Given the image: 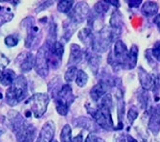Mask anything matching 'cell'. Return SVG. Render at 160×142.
Masks as SVG:
<instances>
[{
    "instance_id": "obj_1",
    "label": "cell",
    "mask_w": 160,
    "mask_h": 142,
    "mask_svg": "<svg viewBox=\"0 0 160 142\" xmlns=\"http://www.w3.org/2000/svg\"><path fill=\"white\" fill-rule=\"evenodd\" d=\"M9 125L16 134L18 142H34L36 128L19 114L18 111L11 110L8 114Z\"/></svg>"
},
{
    "instance_id": "obj_2",
    "label": "cell",
    "mask_w": 160,
    "mask_h": 142,
    "mask_svg": "<svg viewBox=\"0 0 160 142\" xmlns=\"http://www.w3.org/2000/svg\"><path fill=\"white\" fill-rule=\"evenodd\" d=\"M113 107V102L110 94H106L101 99L100 105L97 109H92V111H88L96 123L106 131L115 130L113 125V120L111 117V109Z\"/></svg>"
},
{
    "instance_id": "obj_3",
    "label": "cell",
    "mask_w": 160,
    "mask_h": 142,
    "mask_svg": "<svg viewBox=\"0 0 160 142\" xmlns=\"http://www.w3.org/2000/svg\"><path fill=\"white\" fill-rule=\"evenodd\" d=\"M28 93V84L24 76H18L6 90V103L14 107L23 101Z\"/></svg>"
},
{
    "instance_id": "obj_4",
    "label": "cell",
    "mask_w": 160,
    "mask_h": 142,
    "mask_svg": "<svg viewBox=\"0 0 160 142\" xmlns=\"http://www.w3.org/2000/svg\"><path fill=\"white\" fill-rule=\"evenodd\" d=\"M53 97L55 98L57 111L59 112V114L65 116L68 113L71 104L75 100V95L73 94L71 87L69 84H64L53 95Z\"/></svg>"
},
{
    "instance_id": "obj_5",
    "label": "cell",
    "mask_w": 160,
    "mask_h": 142,
    "mask_svg": "<svg viewBox=\"0 0 160 142\" xmlns=\"http://www.w3.org/2000/svg\"><path fill=\"white\" fill-rule=\"evenodd\" d=\"M49 101L50 98L47 93H35L25 103V105L28 107V111L26 112V115L33 113L36 118L42 117L47 110Z\"/></svg>"
},
{
    "instance_id": "obj_6",
    "label": "cell",
    "mask_w": 160,
    "mask_h": 142,
    "mask_svg": "<svg viewBox=\"0 0 160 142\" xmlns=\"http://www.w3.org/2000/svg\"><path fill=\"white\" fill-rule=\"evenodd\" d=\"M36 72L44 78L48 75L49 72V62H48V48L47 44L42 46L38 49L37 56L35 58V64H34Z\"/></svg>"
},
{
    "instance_id": "obj_7",
    "label": "cell",
    "mask_w": 160,
    "mask_h": 142,
    "mask_svg": "<svg viewBox=\"0 0 160 142\" xmlns=\"http://www.w3.org/2000/svg\"><path fill=\"white\" fill-rule=\"evenodd\" d=\"M47 48H48V62L49 66L56 69L61 65L62 61V56L64 53V47L60 41H56L54 43H48L47 42Z\"/></svg>"
},
{
    "instance_id": "obj_8",
    "label": "cell",
    "mask_w": 160,
    "mask_h": 142,
    "mask_svg": "<svg viewBox=\"0 0 160 142\" xmlns=\"http://www.w3.org/2000/svg\"><path fill=\"white\" fill-rule=\"evenodd\" d=\"M89 6L86 2H79L77 5L69 12L68 19L76 25L83 22L84 19L88 18Z\"/></svg>"
},
{
    "instance_id": "obj_9",
    "label": "cell",
    "mask_w": 160,
    "mask_h": 142,
    "mask_svg": "<svg viewBox=\"0 0 160 142\" xmlns=\"http://www.w3.org/2000/svg\"><path fill=\"white\" fill-rule=\"evenodd\" d=\"M22 26L26 28V31H27V36L25 38V46L27 48H30L33 45L35 39L37 38L39 28L37 25H35V20L33 18H25L22 21Z\"/></svg>"
},
{
    "instance_id": "obj_10",
    "label": "cell",
    "mask_w": 160,
    "mask_h": 142,
    "mask_svg": "<svg viewBox=\"0 0 160 142\" xmlns=\"http://www.w3.org/2000/svg\"><path fill=\"white\" fill-rule=\"evenodd\" d=\"M17 63L22 72H29L34 67L35 57L31 52H24L17 58Z\"/></svg>"
},
{
    "instance_id": "obj_11",
    "label": "cell",
    "mask_w": 160,
    "mask_h": 142,
    "mask_svg": "<svg viewBox=\"0 0 160 142\" xmlns=\"http://www.w3.org/2000/svg\"><path fill=\"white\" fill-rule=\"evenodd\" d=\"M55 129L56 128L54 122H46L41 128L36 142H53V138L55 136Z\"/></svg>"
},
{
    "instance_id": "obj_12",
    "label": "cell",
    "mask_w": 160,
    "mask_h": 142,
    "mask_svg": "<svg viewBox=\"0 0 160 142\" xmlns=\"http://www.w3.org/2000/svg\"><path fill=\"white\" fill-rule=\"evenodd\" d=\"M111 84L106 81H101L96 86H94L90 90V97L94 102H99L106 94H108V88Z\"/></svg>"
},
{
    "instance_id": "obj_13",
    "label": "cell",
    "mask_w": 160,
    "mask_h": 142,
    "mask_svg": "<svg viewBox=\"0 0 160 142\" xmlns=\"http://www.w3.org/2000/svg\"><path fill=\"white\" fill-rule=\"evenodd\" d=\"M149 129L154 135H157L160 132V105L155 106L152 110L149 120Z\"/></svg>"
},
{
    "instance_id": "obj_14",
    "label": "cell",
    "mask_w": 160,
    "mask_h": 142,
    "mask_svg": "<svg viewBox=\"0 0 160 142\" xmlns=\"http://www.w3.org/2000/svg\"><path fill=\"white\" fill-rule=\"evenodd\" d=\"M138 77L140 84L144 90H151L153 89L154 84V77L151 74H149L146 70H144L142 67H139L138 69Z\"/></svg>"
},
{
    "instance_id": "obj_15",
    "label": "cell",
    "mask_w": 160,
    "mask_h": 142,
    "mask_svg": "<svg viewBox=\"0 0 160 142\" xmlns=\"http://www.w3.org/2000/svg\"><path fill=\"white\" fill-rule=\"evenodd\" d=\"M83 53L82 48L78 44H71L70 46V56L68 59V65L70 66H76V64L80 63L83 58Z\"/></svg>"
},
{
    "instance_id": "obj_16",
    "label": "cell",
    "mask_w": 160,
    "mask_h": 142,
    "mask_svg": "<svg viewBox=\"0 0 160 142\" xmlns=\"http://www.w3.org/2000/svg\"><path fill=\"white\" fill-rule=\"evenodd\" d=\"M138 53H139V49L136 45H132L130 47V50L128 51V54L127 57L125 68L133 69L136 66L137 60H138Z\"/></svg>"
},
{
    "instance_id": "obj_17",
    "label": "cell",
    "mask_w": 160,
    "mask_h": 142,
    "mask_svg": "<svg viewBox=\"0 0 160 142\" xmlns=\"http://www.w3.org/2000/svg\"><path fill=\"white\" fill-rule=\"evenodd\" d=\"M16 72L12 69L2 70L1 75H0V84L4 87H10L11 84L16 80Z\"/></svg>"
},
{
    "instance_id": "obj_18",
    "label": "cell",
    "mask_w": 160,
    "mask_h": 142,
    "mask_svg": "<svg viewBox=\"0 0 160 142\" xmlns=\"http://www.w3.org/2000/svg\"><path fill=\"white\" fill-rule=\"evenodd\" d=\"M158 9H159V5L156 2L148 1L143 4L141 12L145 17L150 18V17H153L156 15L158 13Z\"/></svg>"
},
{
    "instance_id": "obj_19",
    "label": "cell",
    "mask_w": 160,
    "mask_h": 142,
    "mask_svg": "<svg viewBox=\"0 0 160 142\" xmlns=\"http://www.w3.org/2000/svg\"><path fill=\"white\" fill-rule=\"evenodd\" d=\"M110 29L112 30H116V31H122V26H123V18L121 13L116 10L113 12V13L111 15L110 18Z\"/></svg>"
},
{
    "instance_id": "obj_20",
    "label": "cell",
    "mask_w": 160,
    "mask_h": 142,
    "mask_svg": "<svg viewBox=\"0 0 160 142\" xmlns=\"http://www.w3.org/2000/svg\"><path fill=\"white\" fill-rule=\"evenodd\" d=\"M86 59L88 62L89 67L91 68V71L96 75L99 71V65L101 62V57L99 55L91 54V53H86Z\"/></svg>"
},
{
    "instance_id": "obj_21",
    "label": "cell",
    "mask_w": 160,
    "mask_h": 142,
    "mask_svg": "<svg viewBox=\"0 0 160 142\" xmlns=\"http://www.w3.org/2000/svg\"><path fill=\"white\" fill-rule=\"evenodd\" d=\"M80 40L85 45H91L92 42V38H93V33L91 28L89 27H85L82 31H80L79 35H78Z\"/></svg>"
},
{
    "instance_id": "obj_22",
    "label": "cell",
    "mask_w": 160,
    "mask_h": 142,
    "mask_svg": "<svg viewBox=\"0 0 160 142\" xmlns=\"http://www.w3.org/2000/svg\"><path fill=\"white\" fill-rule=\"evenodd\" d=\"M13 18V13L8 7L0 6V26L11 21Z\"/></svg>"
},
{
    "instance_id": "obj_23",
    "label": "cell",
    "mask_w": 160,
    "mask_h": 142,
    "mask_svg": "<svg viewBox=\"0 0 160 142\" xmlns=\"http://www.w3.org/2000/svg\"><path fill=\"white\" fill-rule=\"evenodd\" d=\"M109 4L107 2V1H100V2H97L94 6V13L95 15L97 16H104L105 13L108 11V8H109Z\"/></svg>"
},
{
    "instance_id": "obj_24",
    "label": "cell",
    "mask_w": 160,
    "mask_h": 142,
    "mask_svg": "<svg viewBox=\"0 0 160 142\" xmlns=\"http://www.w3.org/2000/svg\"><path fill=\"white\" fill-rule=\"evenodd\" d=\"M77 26H78V25L74 24L73 22H71L69 19H68L67 21L64 22V25H63V29H64L63 38H65L66 41L71 38L72 35H73V33H74V31H75V29H76V27H77Z\"/></svg>"
},
{
    "instance_id": "obj_25",
    "label": "cell",
    "mask_w": 160,
    "mask_h": 142,
    "mask_svg": "<svg viewBox=\"0 0 160 142\" xmlns=\"http://www.w3.org/2000/svg\"><path fill=\"white\" fill-rule=\"evenodd\" d=\"M88 82V76L82 70H78L76 74V84L80 88L84 87Z\"/></svg>"
},
{
    "instance_id": "obj_26",
    "label": "cell",
    "mask_w": 160,
    "mask_h": 142,
    "mask_svg": "<svg viewBox=\"0 0 160 142\" xmlns=\"http://www.w3.org/2000/svg\"><path fill=\"white\" fill-rule=\"evenodd\" d=\"M71 135H72L71 127L68 124L64 125L61 133V142H72Z\"/></svg>"
},
{
    "instance_id": "obj_27",
    "label": "cell",
    "mask_w": 160,
    "mask_h": 142,
    "mask_svg": "<svg viewBox=\"0 0 160 142\" xmlns=\"http://www.w3.org/2000/svg\"><path fill=\"white\" fill-rule=\"evenodd\" d=\"M73 5H74V1H60L58 3V10L61 13H67L72 10Z\"/></svg>"
},
{
    "instance_id": "obj_28",
    "label": "cell",
    "mask_w": 160,
    "mask_h": 142,
    "mask_svg": "<svg viewBox=\"0 0 160 142\" xmlns=\"http://www.w3.org/2000/svg\"><path fill=\"white\" fill-rule=\"evenodd\" d=\"M77 66H69L67 68V70L65 71L64 74V80L67 83H70L73 81L76 78V74H77Z\"/></svg>"
},
{
    "instance_id": "obj_29",
    "label": "cell",
    "mask_w": 160,
    "mask_h": 142,
    "mask_svg": "<svg viewBox=\"0 0 160 142\" xmlns=\"http://www.w3.org/2000/svg\"><path fill=\"white\" fill-rule=\"evenodd\" d=\"M4 42L8 47H14L18 44V38L14 35H10L5 38Z\"/></svg>"
},
{
    "instance_id": "obj_30",
    "label": "cell",
    "mask_w": 160,
    "mask_h": 142,
    "mask_svg": "<svg viewBox=\"0 0 160 142\" xmlns=\"http://www.w3.org/2000/svg\"><path fill=\"white\" fill-rule=\"evenodd\" d=\"M137 117H138V111H137V109L135 108H130L128 109V120L129 124L132 125L135 121V119Z\"/></svg>"
},
{
    "instance_id": "obj_31",
    "label": "cell",
    "mask_w": 160,
    "mask_h": 142,
    "mask_svg": "<svg viewBox=\"0 0 160 142\" xmlns=\"http://www.w3.org/2000/svg\"><path fill=\"white\" fill-rule=\"evenodd\" d=\"M151 52L153 58L157 60L158 62H160V42L159 41L154 44V47L152 49H151Z\"/></svg>"
},
{
    "instance_id": "obj_32",
    "label": "cell",
    "mask_w": 160,
    "mask_h": 142,
    "mask_svg": "<svg viewBox=\"0 0 160 142\" xmlns=\"http://www.w3.org/2000/svg\"><path fill=\"white\" fill-rule=\"evenodd\" d=\"M114 142H126V136L123 133H117L114 135Z\"/></svg>"
},
{
    "instance_id": "obj_33",
    "label": "cell",
    "mask_w": 160,
    "mask_h": 142,
    "mask_svg": "<svg viewBox=\"0 0 160 142\" xmlns=\"http://www.w3.org/2000/svg\"><path fill=\"white\" fill-rule=\"evenodd\" d=\"M99 141V138L96 134H89L88 135L86 136L85 138V141L84 142H98Z\"/></svg>"
},
{
    "instance_id": "obj_34",
    "label": "cell",
    "mask_w": 160,
    "mask_h": 142,
    "mask_svg": "<svg viewBox=\"0 0 160 142\" xmlns=\"http://www.w3.org/2000/svg\"><path fill=\"white\" fill-rule=\"evenodd\" d=\"M142 4V1L141 0H134V1H130V2H128V5H129V7L130 8H138L140 5Z\"/></svg>"
},
{
    "instance_id": "obj_35",
    "label": "cell",
    "mask_w": 160,
    "mask_h": 142,
    "mask_svg": "<svg viewBox=\"0 0 160 142\" xmlns=\"http://www.w3.org/2000/svg\"><path fill=\"white\" fill-rule=\"evenodd\" d=\"M52 4H53V2H43L42 5L38 7L39 10H38L37 13H38V12H40V11H42V10H44V9H47V8H48L49 6H51Z\"/></svg>"
},
{
    "instance_id": "obj_36",
    "label": "cell",
    "mask_w": 160,
    "mask_h": 142,
    "mask_svg": "<svg viewBox=\"0 0 160 142\" xmlns=\"http://www.w3.org/2000/svg\"><path fill=\"white\" fill-rule=\"evenodd\" d=\"M153 22H154V24L156 25L157 29L160 31V15H157V16L153 18Z\"/></svg>"
},
{
    "instance_id": "obj_37",
    "label": "cell",
    "mask_w": 160,
    "mask_h": 142,
    "mask_svg": "<svg viewBox=\"0 0 160 142\" xmlns=\"http://www.w3.org/2000/svg\"><path fill=\"white\" fill-rule=\"evenodd\" d=\"M72 142H83V137H82V134L81 133L80 134H78L77 136H75L73 139H72Z\"/></svg>"
},
{
    "instance_id": "obj_38",
    "label": "cell",
    "mask_w": 160,
    "mask_h": 142,
    "mask_svg": "<svg viewBox=\"0 0 160 142\" xmlns=\"http://www.w3.org/2000/svg\"><path fill=\"white\" fill-rule=\"evenodd\" d=\"M109 5H112V6H114V7H116V8H119V6H120V3H119V1H112V0H110V1H107Z\"/></svg>"
},
{
    "instance_id": "obj_39",
    "label": "cell",
    "mask_w": 160,
    "mask_h": 142,
    "mask_svg": "<svg viewBox=\"0 0 160 142\" xmlns=\"http://www.w3.org/2000/svg\"><path fill=\"white\" fill-rule=\"evenodd\" d=\"M127 140H128V142H138L135 138H133L132 136H130L129 134L127 135Z\"/></svg>"
},
{
    "instance_id": "obj_40",
    "label": "cell",
    "mask_w": 160,
    "mask_h": 142,
    "mask_svg": "<svg viewBox=\"0 0 160 142\" xmlns=\"http://www.w3.org/2000/svg\"><path fill=\"white\" fill-rule=\"evenodd\" d=\"M152 142H157V141H155V140H152Z\"/></svg>"
},
{
    "instance_id": "obj_41",
    "label": "cell",
    "mask_w": 160,
    "mask_h": 142,
    "mask_svg": "<svg viewBox=\"0 0 160 142\" xmlns=\"http://www.w3.org/2000/svg\"><path fill=\"white\" fill-rule=\"evenodd\" d=\"M0 134H1V132H0Z\"/></svg>"
},
{
    "instance_id": "obj_42",
    "label": "cell",
    "mask_w": 160,
    "mask_h": 142,
    "mask_svg": "<svg viewBox=\"0 0 160 142\" xmlns=\"http://www.w3.org/2000/svg\"><path fill=\"white\" fill-rule=\"evenodd\" d=\"M143 142H145V141H143Z\"/></svg>"
}]
</instances>
